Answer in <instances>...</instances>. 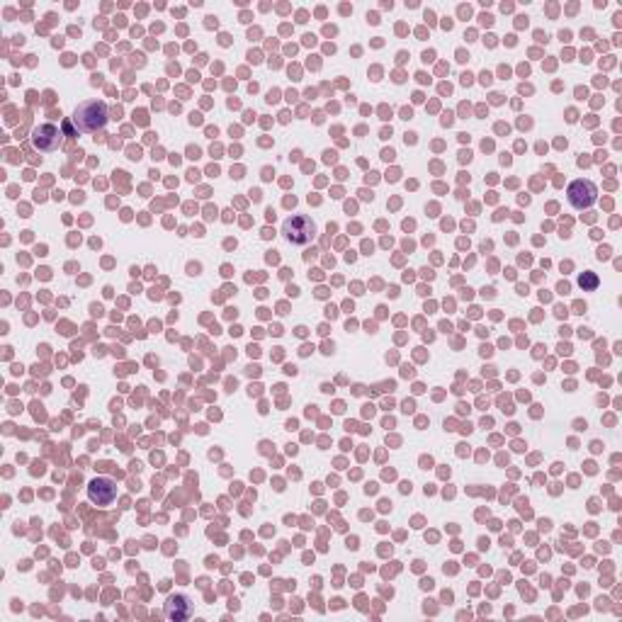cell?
<instances>
[{
  "instance_id": "1",
  "label": "cell",
  "mask_w": 622,
  "mask_h": 622,
  "mask_svg": "<svg viewBox=\"0 0 622 622\" xmlns=\"http://www.w3.org/2000/svg\"><path fill=\"white\" fill-rule=\"evenodd\" d=\"M110 110L102 100H88L81 102L76 107V115H73V122H76L78 131H100L107 124V117Z\"/></svg>"
},
{
  "instance_id": "2",
  "label": "cell",
  "mask_w": 622,
  "mask_h": 622,
  "mask_svg": "<svg viewBox=\"0 0 622 622\" xmlns=\"http://www.w3.org/2000/svg\"><path fill=\"white\" fill-rule=\"evenodd\" d=\"M282 233L287 236L289 243H294V246H306V243H311V238L316 236V226H313V221L309 219V216L294 214L284 221Z\"/></svg>"
},
{
  "instance_id": "3",
  "label": "cell",
  "mask_w": 622,
  "mask_h": 622,
  "mask_svg": "<svg viewBox=\"0 0 622 622\" xmlns=\"http://www.w3.org/2000/svg\"><path fill=\"white\" fill-rule=\"evenodd\" d=\"M567 195H569V204H572L574 209H589L598 199V187L593 185L591 180H574L572 185H569Z\"/></svg>"
},
{
  "instance_id": "4",
  "label": "cell",
  "mask_w": 622,
  "mask_h": 622,
  "mask_svg": "<svg viewBox=\"0 0 622 622\" xmlns=\"http://www.w3.org/2000/svg\"><path fill=\"white\" fill-rule=\"evenodd\" d=\"M88 496L93 504L110 506L112 501L117 499V487H115V482H110V479H95V482L88 487Z\"/></svg>"
},
{
  "instance_id": "5",
  "label": "cell",
  "mask_w": 622,
  "mask_h": 622,
  "mask_svg": "<svg viewBox=\"0 0 622 622\" xmlns=\"http://www.w3.org/2000/svg\"><path fill=\"white\" fill-rule=\"evenodd\" d=\"M32 139L39 151H56V148L61 146V134L54 124H42V127H37Z\"/></svg>"
},
{
  "instance_id": "6",
  "label": "cell",
  "mask_w": 622,
  "mask_h": 622,
  "mask_svg": "<svg viewBox=\"0 0 622 622\" xmlns=\"http://www.w3.org/2000/svg\"><path fill=\"white\" fill-rule=\"evenodd\" d=\"M165 615H168L170 620L180 622V620H187L192 615V603L187 596H170L168 603H165Z\"/></svg>"
},
{
  "instance_id": "7",
  "label": "cell",
  "mask_w": 622,
  "mask_h": 622,
  "mask_svg": "<svg viewBox=\"0 0 622 622\" xmlns=\"http://www.w3.org/2000/svg\"><path fill=\"white\" fill-rule=\"evenodd\" d=\"M581 287L584 289H596V284H598V277L593 275V272H586V275H581Z\"/></svg>"
}]
</instances>
